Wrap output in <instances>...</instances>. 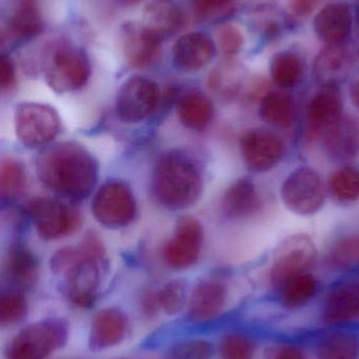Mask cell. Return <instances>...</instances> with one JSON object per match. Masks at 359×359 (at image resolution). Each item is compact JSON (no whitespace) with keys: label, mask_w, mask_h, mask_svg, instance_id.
I'll use <instances>...</instances> for the list:
<instances>
[{"label":"cell","mask_w":359,"mask_h":359,"mask_svg":"<svg viewBox=\"0 0 359 359\" xmlns=\"http://www.w3.org/2000/svg\"><path fill=\"white\" fill-rule=\"evenodd\" d=\"M38 178L57 196L79 201L92 192L98 165L92 155L75 143L46 147L36 160Z\"/></svg>","instance_id":"6da1fadb"},{"label":"cell","mask_w":359,"mask_h":359,"mask_svg":"<svg viewBox=\"0 0 359 359\" xmlns=\"http://www.w3.org/2000/svg\"><path fill=\"white\" fill-rule=\"evenodd\" d=\"M157 202L170 210H183L195 204L202 191L200 168L188 156L169 153L156 164L152 181Z\"/></svg>","instance_id":"7a4b0ae2"},{"label":"cell","mask_w":359,"mask_h":359,"mask_svg":"<svg viewBox=\"0 0 359 359\" xmlns=\"http://www.w3.org/2000/svg\"><path fill=\"white\" fill-rule=\"evenodd\" d=\"M46 83L57 93H70L86 86L91 76V63L86 52L67 43L53 46L44 60Z\"/></svg>","instance_id":"3957f363"},{"label":"cell","mask_w":359,"mask_h":359,"mask_svg":"<svg viewBox=\"0 0 359 359\" xmlns=\"http://www.w3.org/2000/svg\"><path fill=\"white\" fill-rule=\"evenodd\" d=\"M67 329L60 320L30 325L13 339L8 359H46L67 341Z\"/></svg>","instance_id":"277c9868"},{"label":"cell","mask_w":359,"mask_h":359,"mask_svg":"<svg viewBox=\"0 0 359 359\" xmlns=\"http://www.w3.org/2000/svg\"><path fill=\"white\" fill-rule=\"evenodd\" d=\"M92 212L98 223L105 227H126L132 223L136 215V202L132 190L124 182H107L93 198Z\"/></svg>","instance_id":"5b68a950"},{"label":"cell","mask_w":359,"mask_h":359,"mask_svg":"<svg viewBox=\"0 0 359 359\" xmlns=\"http://www.w3.org/2000/svg\"><path fill=\"white\" fill-rule=\"evenodd\" d=\"M56 111L41 103H21L15 111V128L20 142L30 149L48 144L59 132Z\"/></svg>","instance_id":"8992f818"},{"label":"cell","mask_w":359,"mask_h":359,"mask_svg":"<svg viewBox=\"0 0 359 359\" xmlns=\"http://www.w3.org/2000/svg\"><path fill=\"white\" fill-rule=\"evenodd\" d=\"M282 200L293 212L312 215L320 211L326 200L324 182L312 168L295 170L284 182L280 190Z\"/></svg>","instance_id":"52a82bcc"},{"label":"cell","mask_w":359,"mask_h":359,"mask_svg":"<svg viewBox=\"0 0 359 359\" xmlns=\"http://www.w3.org/2000/svg\"><path fill=\"white\" fill-rule=\"evenodd\" d=\"M27 211L38 236L44 240L70 236L80 226L79 215L56 198H35L29 203Z\"/></svg>","instance_id":"ba28073f"},{"label":"cell","mask_w":359,"mask_h":359,"mask_svg":"<svg viewBox=\"0 0 359 359\" xmlns=\"http://www.w3.org/2000/svg\"><path fill=\"white\" fill-rule=\"evenodd\" d=\"M158 102L157 84L153 80L137 76L120 86L116 97V114L126 123H137L147 119L155 111Z\"/></svg>","instance_id":"9c48e42d"},{"label":"cell","mask_w":359,"mask_h":359,"mask_svg":"<svg viewBox=\"0 0 359 359\" xmlns=\"http://www.w3.org/2000/svg\"><path fill=\"white\" fill-rule=\"evenodd\" d=\"M315 257L316 248L309 236L296 234L287 238L276 250L271 270L272 285L282 289L291 278L306 273Z\"/></svg>","instance_id":"30bf717a"},{"label":"cell","mask_w":359,"mask_h":359,"mask_svg":"<svg viewBox=\"0 0 359 359\" xmlns=\"http://www.w3.org/2000/svg\"><path fill=\"white\" fill-rule=\"evenodd\" d=\"M204 230L193 217H183L176 225L174 236L162 249L167 265L174 269H187L197 262L202 250Z\"/></svg>","instance_id":"8fae6325"},{"label":"cell","mask_w":359,"mask_h":359,"mask_svg":"<svg viewBox=\"0 0 359 359\" xmlns=\"http://www.w3.org/2000/svg\"><path fill=\"white\" fill-rule=\"evenodd\" d=\"M240 144L244 162L254 172H269L284 157V142L269 130H248L240 137Z\"/></svg>","instance_id":"7c38bea8"},{"label":"cell","mask_w":359,"mask_h":359,"mask_svg":"<svg viewBox=\"0 0 359 359\" xmlns=\"http://www.w3.org/2000/svg\"><path fill=\"white\" fill-rule=\"evenodd\" d=\"M359 62V48L349 42L327 44L314 61V76L325 86L345 80Z\"/></svg>","instance_id":"4fadbf2b"},{"label":"cell","mask_w":359,"mask_h":359,"mask_svg":"<svg viewBox=\"0 0 359 359\" xmlns=\"http://www.w3.org/2000/svg\"><path fill=\"white\" fill-rule=\"evenodd\" d=\"M118 35L122 54L132 67L143 69L157 58L162 39L143 23H124Z\"/></svg>","instance_id":"5bb4252c"},{"label":"cell","mask_w":359,"mask_h":359,"mask_svg":"<svg viewBox=\"0 0 359 359\" xmlns=\"http://www.w3.org/2000/svg\"><path fill=\"white\" fill-rule=\"evenodd\" d=\"M343 97L335 86H327L314 95L308 104L307 133L310 140H318L343 117Z\"/></svg>","instance_id":"9a60e30c"},{"label":"cell","mask_w":359,"mask_h":359,"mask_svg":"<svg viewBox=\"0 0 359 359\" xmlns=\"http://www.w3.org/2000/svg\"><path fill=\"white\" fill-rule=\"evenodd\" d=\"M351 8L345 2L327 4L313 19L316 36L327 44L347 41L353 27Z\"/></svg>","instance_id":"2e32d148"},{"label":"cell","mask_w":359,"mask_h":359,"mask_svg":"<svg viewBox=\"0 0 359 359\" xmlns=\"http://www.w3.org/2000/svg\"><path fill=\"white\" fill-rule=\"evenodd\" d=\"M215 55V44L206 34L192 32L179 37L173 48V62L183 72L204 69Z\"/></svg>","instance_id":"e0dca14e"},{"label":"cell","mask_w":359,"mask_h":359,"mask_svg":"<svg viewBox=\"0 0 359 359\" xmlns=\"http://www.w3.org/2000/svg\"><path fill=\"white\" fill-rule=\"evenodd\" d=\"M325 151L337 161H351L359 154V123L353 117L343 116L322 138Z\"/></svg>","instance_id":"ac0fdd59"},{"label":"cell","mask_w":359,"mask_h":359,"mask_svg":"<svg viewBox=\"0 0 359 359\" xmlns=\"http://www.w3.org/2000/svg\"><path fill=\"white\" fill-rule=\"evenodd\" d=\"M322 318L329 325L359 320V280L344 283L329 293L322 308Z\"/></svg>","instance_id":"d6986e66"},{"label":"cell","mask_w":359,"mask_h":359,"mask_svg":"<svg viewBox=\"0 0 359 359\" xmlns=\"http://www.w3.org/2000/svg\"><path fill=\"white\" fill-rule=\"evenodd\" d=\"M67 293L70 301L80 308H89L94 304L100 283L98 264L86 259L74 266L67 273Z\"/></svg>","instance_id":"ffe728a7"},{"label":"cell","mask_w":359,"mask_h":359,"mask_svg":"<svg viewBox=\"0 0 359 359\" xmlns=\"http://www.w3.org/2000/svg\"><path fill=\"white\" fill-rule=\"evenodd\" d=\"M227 288L217 280H204L194 289L190 299L189 316L194 322L216 318L227 302Z\"/></svg>","instance_id":"44dd1931"},{"label":"cell","mask_w":359,"mask_h":359,"mask_svg":"<svg viewBox=\"0 0 359 359\" xmlns=\"http://www.w3.org/2000/svg\"><path fill=\"white\" fill-rule=\"evenodd\" d=\"M183 21V8L176 0H151L143 10V25L160 39L178 32Z\"/></svg>","instance_id":"7402d4cb"},{"label":"cell","mask_w":359,"mask_h":359,"mask_svg":"<svg viewBox=\"0 0 359 359\" xmlns=\"http://www.w3.org/2000/svg\"><path fill=\"white\" fill-rule=\"evenodd\" d=\"M126 332V318L118 309L98 312L91 327L89 346L94 351L107 349L122 343Z\"/></svg>","instance_id":"603a6c76"},{"label":"cell","mask_w":359,"mask_h":359,"mask_svg":"<svg viewBox=\"0 0 359 359\" xmlns=\"http://www.w3.org/2000/svg\"><path fill=\"white\" fill-rule=\"evenodd\" d=\"M261 198L250 179L234 182L223 196V208L230 219H244L261 209Z\"/></svg>","instance_id":"cb8c5ba5"},{"label":"cell","mask_w":359,"mask_h":359,"mask_svg":"<svg viewBox=\"0 0 359 359\" xmlns=\"http://www.w3.org/2000/svg\"><path fill=\"white\" fill-rule=\"evenodd\" d=\"M8 280L20 289H29L36 284L39 266L35 255L22 245L11 247L4 262Z\"/></svg>","instance_id":"d4e9b609"},{"label":"cell","mask_w":359,"mask_h":359,"mask_svg":"<svg viewBox=\"0 0 359 359\" xmlns=\"http://www.w3.org/2000/svg\"><path fill=\"white\" fill-rule=\"evenodd\" d=\"M105 249L98 236L89 232L79 246L61 249L51 261L52 269L57 273H67L74 266L86 259L98 261L103 257Z\"/></svg>","instance_id":"484cf974"},{"label":"cell","mask_w":359,"mask_h":359,"mask_svg":"<svg viewBox=\"0 0 359 359\" xmlns=\"http://www.w3.org/2000/svg\"><path fill=\"white\" fill-rule=\"evenodd\" d=\"M213 116L214 107L212 102L202 93H188L179 101V120L189 130H204L212 121Z\"/></svg>","instance_id":"4316f807"},{"label":"cell","mask_w":359,"mask_h":359,"mask_svg":"<svg viewBox=\"0 0 359 359\" xmlns=\"http://www.w3.org/2000/svg\"><path fill=\"white\" fill-rule=\"evenodd\" d=\"M292 97L282 92L267 93L261 99L259 115L266 123L276 128H288L294 119Z\"/></svg>","instance_id":"83f0119b"},{"label":"cell","mask_w":359,"mask_h":359,"mask_svg":"<svg viewBox=\"0 0 359 359\" xmlns=\"http://www.w3.org/2000/svg\"><path fill=\"white\" fill-rule=\"evenodd\" d=\"M12 35L20 39L34 37L41 31V18L36 0H17L8 18Z\"/></svg>","instance_id":"f1b7e54d"},{"label":"cell","mask_w":359,"mask_h":359,"mask_svg":"<svg viewBox=\"0 0 359 359\" xmlns=\"http://www.w3.org/2000/svg\"><path fill=\"white\" fill-rule=\"evenodd\" d=\"M318 283L312 274H299L282 287V302L289 310L299 309L310 303L318 292Z\"/></svg>","instance_id":"f546056e"},{"label":"cell","mask_w":359,"mask_h":359,"mask_svg":"<svg viewBox=\"0 0 359 359\" xmlns=\"http://www.w3.org/2000/svg\"><path fill=\"white\" fill-rule=\"evenodd\" d=\"M318 359H359V337L337 332L325 337L318 348Z\"/></svg>","instance_id":"4dcf8cb0"},{"label":"cell","mask_w":359,"mask_h":359,"mask_svg":"<svg viewBox=\"0 0 359 359\" xmlns=\"http://www.w3.org/2000/svg\"><path fill=\"white\" fill-rule=\"evenodd\" d=\"M303 75V65L297 55L290 52L275 55L271 62L273 81L282 88H294Z\"/></svg>","instance_id":"1f68e13d"},{"label":"cell","mask_w":359,"mask_h":359,"mask_svg":"<svg viewBox=\"0 0 359 359\" xmlns=\"http://www.w3.org/2000/svg\"><path fill=\"white\" fill-rule=\"evenodd\" d=\"M242 86V69L233 62H226L213 69L209 77V86L221 97H233Z\"/></svg>","instance_id":"d6a6232c"},{"label":"cell","mask_w":359,"mask_h":359,"mask_svg":"<svg viewBox=\"0 0 359 359\" xmlns=\"http://www.w3.org/2000/svg\"><path fill=\"white\" fill-rule=\"evenodd\" d=\"M27 175L25 168L14 159H6L0 164V194L2 200L18 198L25 188Z\"/></svg>","instance_id":"836d02e7"},{"label":"cell","mask_w":359,"mask_h":359,"mask_svg":"<svg viewBox=\"0 0 359 359\" xmlns=\"http://www.w3.org/2000/svg\"><path fill=\"white\" fill-rule=\"evenodd\" d=\"M331 194L341 202H354L359 198V170L345 166L337 170L329 180Z\"/></svg>","instance_id":"e575fe53"},{"label":"cell","mask_w":359,"mask_h":359,"mask_svg":"<svg viewBox=\"0 0 359 359\" xmlns=\"http://www.w3.org/2000/svg\"><path fill=\"white\" fill-rule=\"evenodd\" d=\"M158 306L169 316H175L185 307L187 287L181 280H171L157 293Z\"/></svg>","instance_id":"d590c367"},{"label":"cell","mask_w":359,"mask_h":359,"mask_svg":"<svg viewBox=\"0 0 359 359\" xmlns=\"http://www.w3.org/2000/svg\"><path fill=\"white\" fill-rule=\"evenodd\" d=\"M334 267L347 269L359 264V234H352L339 240L330 253Z\"/></svg>","instance_id":"8d00e7d4"},{"label":"cell","mask_w":359,"mask_h":359,"mask_svg":"<svg viewBox=\"0 0 359 359\" xmlns=\"http://www.w3.org/2000/svg\"><path fill=\"white\" fill-rule=\"evenodd\" d=\"M223 359H254L255 345L250 339L242 334H229L221 344Z\"/></svg>","instance_id":"74e56055"},{"label":"cell","mask_w":359,"mask_h":359,"mask_svg":"<svg viewBox=\"0 0 359 359\" xmlns=\"http://www.w3.org/2000/svg\"><path fill=\"white\" fill-rule=\"evenodd\" d=\"M27 305L20 293H8L0 299V322L2 325L15 324L25 318Z\"/></svg>","instance_id":"f35d334b"},{"label":"cell","mask_w":359,"mask_h":359,"mask_svg":"<svg viewBox=\"0 0 359 359\" xmlns=\"http://www.w3.org/2000/svg\"><path fill=\"white\" fill-rule=\"evenodd\" d=\"M212 347L202 339L183 341L174 346L166 359H211Z\"/></svg>","instance_id":"ab89813d"},{"label":"cell","mask_w":359,"mask_h":359,"mask_svg":"<svg viewBox=\"0 0 359 359\" xmlns=\"http://www.w3.org/2000/svg\"><path fill=\"white\" fill-rule=\"evenodd\" d=\"M217 39H218L221 52L229 58L237 55L244 46L242 32L231 25H223L219 29Z\"/></svg>","instance_id":"60d3db41"},{"label":"cell","mask_w":359,"mask_h":359,"mask_svg":"<svg viewBox=\"0 0 359 359\" xmlns=\"http://www.w3.org/2000/svg\"><path fill=\"white\" fill-rule=\"evenodd\" d=\"M192 8L200 19H209L223 13L229 6V0H191Z\"/></svg>","instance_id":"b9f144b4"},{"label":"cell","mask_w":359,"mask_h":359,"mask_svg":"<svg viewBox=\"0 0 359 359\" xmlns=\"http://www.w3.org/2000/svg\"><path fill=\"white\" fill-rule=\"evenodd\" d=\"M267 359H306V355L299 346L284 344L272 348L268 352Z\"/></svg>","instance_id":"7bdbcfd3"},{"label":"cell","mask_w":359,"mask_h":359,"mask_svg":"<svg viewBox=\"0 0 359 359\" xmlns=\"http://www.w3.org/2000/svg\"><path fill=\"white\" fill-rule=\"evenodd\" d=\"M16 83V72L10 57L2 55L0 62V86L2 90H10Z\"/></svg>","instance_id":"ee69618b"},{"label":"cell","mask_w":359,"mask_h":359,"mask_svg":"<svg viewBox=\"0 0 359 359\" xmlns=\"http://www.w3.org/2000/svg\"><path fill=\"white\" fill-rule=\"evenodd\" d=\"M322 0H291V8L297 16L311 14Z\"/></svg>","instance_id":"f6af8a7d"},{"label":"cell","mask_w":359,"mask_h":359,"mask_svg":"<svg viewBox=\"0 0 359 359\" xmlns=\"http://www.w3.org/2000/svg\"><path fill=\"white\" fill-rule=\"evenodd\" d=\"M351 98L354 105L359 109V79L352 86Z\"/></svg>","instance_id":"bcb514c9"},{"label":"cell","mask_w":359,"mask_h":359,"mask_svg":"<svg viewBox=\"0 0 359 359\" xmlns=\"http://www.w3.org/2000/svg\"><path fill=\"white\" fill-rule=\"evenodd\" d=\"M124 6H133V4H138L141 0H119Z\"/></svg>","instance_id":"7dc6e473"},{"label":"cell","mask_w":359,"mask_h":359,"mask_svg":"<svg viewBox=\"0 0 359 359\" xmlns=\"http://www.w3.org/2000/svg\"><path fill=\"white\" fill-rule=\"evenodd\" d=\"M356 32H358V36L359 37V8L358 12H356Z\"/></svg>","instance_id":"c3c4849f"}]
</instances>
